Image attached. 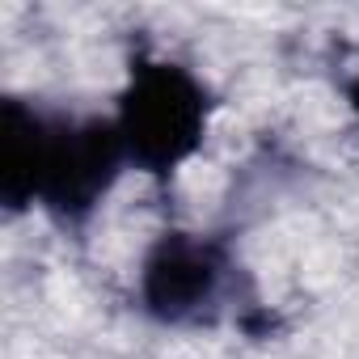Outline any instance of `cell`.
Here are the masks:
<instances>
[{
	"mask_svg": "<svg viewBox=\"0 0 359 359\" xmlns=\"http://www.w3.org/2000/svg\"><path fill=\"white\" fill-rule=\"evenodd\" d=\"M212 93L169 60H140L118 97V135L127 161L152 177H169L203 144Z\"/></svg>",
	"mask_w": 359,
	"mask_h": 359,
	"instance_id": "2",
	"label": "cell"
},
{
	"mask_svg": "<svg viewBox=\"0 0 359 359\" xmlns=\"http://www.w3.org/2000/svg\"><path fill=\"white\" fill-rule=\"evenodd\" d=\"M229 275L233 262L220 241L161 233L140 266V300L165 325H203L224 309Z\"/></svg>",
	"mask_w": 359,
	"mask_h": 359,
	"instance_id": "3",
	"label": "cell"
},
{
	"mask_svg": "<svg viewBox=\"0 0 359 359\" xmlns=\"http://www.w3.org/2000/svg\"><path fill=\"white\" fill-rule=\"evenodd\" d=\"M346 97H351V110H355V118H359V76L346 85Z\"/></svg>",
	"mask_w": 359,
	"mask_h": 359,
	"instance_id": "4",
	"label": "cell"
},
{
	"mask_svg": "<svg viewBox=\"0 0 359 359\" xmlns=\"http://www.w3.org/2000/svg\"><path fill=\"white\" fill-rule=\"evenodd\" d=\"M127 161L114 118H72L5 97L0 199L9 212L43 203L60 224H85Z\"/></svg>",
	"mask_w": 359,
	"mask_h": 359,
	"instance_id": "1",
	"label": "cell"
}]
</instances>
